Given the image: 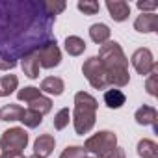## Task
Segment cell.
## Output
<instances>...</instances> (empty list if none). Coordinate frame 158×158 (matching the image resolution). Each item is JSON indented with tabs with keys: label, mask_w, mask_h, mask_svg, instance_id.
<instances>
[{
	"label": "cell",
	"mask_w": 158,
	"mask_h": 158,
	"mask_svg": "<svg viewBox=\"0 0 158 158\" xmlns=\"http://www.w3.org/2000/svg\"><path fill=\"white\" fill-rule=\"evenodd\" d=\"M136 149H138V154L141 158H158V145L152 139H147V138L139 139Z\"/></svg>",
	"instance_id": "cell-17"
},
{
	"label": "cell",
	"mask_w": 158,
	"mask_h": 158,
	"mask_svg": "<svg viewBox=\"0 0 158 158\" xmlns=\"http://www.w3.org/2000/svg\"><path fill=\"white\" fill-rule=\"evenodd\" d=\"M34 54H35V58H37V61H39V67H45V69H54V67H58L60 61H61V50H60L56 39L45 43V45H43L41 48H37Z\"/></svg>",
	"instance_id": "cell-7"
},
{
	"label": "cell",
	"mask_w": 158,
	"mask_h": 158,
	"mask_svg": "<svg viewBox=\"0 0 158 158\" xmlns=\"http://www.w3.org/2000/svg\"><path fill=\"white\" fill-rule=\"evenodd\" d=\"M110 28L104 24V23H97V24H91L89 26V37H91V41L93 43H97V45H104V43H108L110 41Z\"/></svg>",
	"instance_id": "cell-13"
},
{
	"label": "cell",
	"mask_w": 158,
	"mask_h": 158,
	"mask_svg": "<svg viewBox=\"0 0 158 158\" xmlns=\"http://www.w3.org/2000/svg\"><path fill=\"white\" fill-rule=\"evenodd\" d=\"M97 106H99L97 99L86 91H78L74 95V110H73L71 117H73V125H74L76 134L84 136L95 127Z\"/></svg>",
	"instance_id": "cell-3"
},
{
	"label": "cell",
	"mask_w": 158,
	"mask_h": 158,
	"mask_svg": "<svg viewBox=\"0 0 158 158\" xmlns=\"http://www.w3.org/2000/svg\"><path fill=\"white\" fill-rule=\"evenodd\" d=\"M54 147H56V139L52 134H41L35 141H34V154L41 156V158H47L54 152Z\"/></svg>",
	"instance_id": "cell-11"
},
{
	"label": "cell",
	"mask_w": 158,
	"mask_h": 158,
	"mask_svg": "<svg viewBox=\"0 0 158 158\" xmlns=\"http://www.w3.org/2000/svg\"><path fill=\"white\" fill-rule=\"evenodd\" d=\"M39 95H43V93L39 91V88H34V86H26V88H23V89L17 91V99L19 101H24V102H32Z\"/></svg>",
	"instance_id": "cell-23"
},
{
	"label": "cell",
	"mask_w": 158,
	"mask_h": 158,
	"mask_svg": "<svg viewBox=\"0 0 158 158\" xmlns=\"http://www.w3.org/2000/svg\"><path fill=\"white\" fill-rule=\"evenodd\" d=\"M54 21L45 0H0V60L17 65V60L56 39Z\"/></svg>",
	"instance_id": "cell-1"
},
{
	"label": "cell",
	"mask_w": 158,
	"mask_h": 158,
	"mask_svg": "<svg viewBox=\"0 0 158 158\" xmlns=\"http://www.w3.org/2000/svg\"><path fill=\"white\" fill-rule=\"evenodd\" d=\"M136 6H138V10H139L141 13H145V11L154 13V10H156V2H138Z\"/></svg>",
	"instance_id": "cell-29"
},
{
	"label": "cell",
	"mask_w": 158,
	"mask_h": 158,
	"mask_svg": "<svg viewBox=\"0 0 158 158\" xmlns=\"http://www.w3.org/2000/svg\"><path fill=\"white\" fill-rule=\"evenodd\" d=\"M156 74H158V65L147 74L149 78H147V82H145V89H147V93L152 95V97L156 95Z\"/></svg>",
	"instance_id": "cell-28"
},
{
	"label": "cell",
	"mask_w": 158,
	"mask_h": 158,
	"mask_svg": "<svg viewBox=\"0 0 158 158\" xmlns=\"http://www.w3.org/2000/svg\"><path fill=\"white\" fill-rule=\"evenodd\" d=\"M28 158H41V156H37V154H32V156H28Z\"/></svg>",
	"instance_id": "cell-33"
},
{
	"label": "cell",
	"mask_w": 158,
	"mask_h": 158,
	"mask_svg": "<svg viewBox=\"0 0 158 158\" xmlns=\"http://www.w3.org/2000/svg\"><path fill=\"white\" fill-rule=\"evenodd\" d=\"M106 10L110 11V17L115 23H123L130 15V4L125 2V0H114V2L108 0V2H106Z\"/></svg>",
	"instance_id": "cell-10"
},
{
	"label": "cell",
	"mask_w": 158,
	"mask_h": 158,
	"mask_svg": "<svg viewBox=\"0 0 158 158\" xmlns=\"http://www.w3.org/2000/svg\"><path fill=\"white\" fill-rule=\"evenodd\" d=\"M115 147H117V136L112 130H101V132L93 134L91 138H88L84 143L86 152H91L97 158H104Z\"/></svg>",
	"instance_id": "cell-4"
},
{
	"label": "cell",
	"mask_w": 158,
	"mask_h": 158,
	"mask_svg": "<svg viewBox=\"0 0 158 158\" xmlns=\"http://www.w3.org/2000/svg\"><path fill=\"white\" fill-rule=\"evenodd\" d=\"M106 71L108 76V86L114 88H125L130 82L128 74V58L125 56L121 45L117 41H108L101 45L99 56H97Z\"/></svg>",
	"instance_id": "cell-2"
},
{
	"label": "cell",
	"mask_w": 158,
	"mask_h": 158,
	"mask_svg": "<svg viewBox=\"0 0 158 158\" xmlns=\"http://www.w3.org/2000/svg\"><path fill=\"white\" fill-rule=\"evenodd\" d=\"M125 102H127V97H125V93H123L121 89L112 88V89H106V91H104V104H106L108 108L117 110V108H121Z\"/></svg>",
	"instance_id": "cell-15"
},
{
	"label": "cell",
	"mask_w": 158,
	"mask_h": 158,
	"mask_svg": "<svg viewBox=\"0 0 158 158\" xmlns=\"http://www.w3.org/2000/svg\"><path fill=\"white\" fill-rule=\"evenodd\" d=\"M134 119H136L138 125H143V127H145V125H152V127H154V132H158V127H156L158 112H156V108H152V106H149V104H143L141 108L136 110Z\"/></svg>",
	"instance_id": "cell-12"
},
{
	"label": "cell",
	"mask_w": 158,
	"mask_h": 158,
	"mask_svg": "<svg viewBox=\"0 0 158 158\" xmlns=\"http://www.w3.org/2000/svg\"><path fill=\"white\" fill-rule=\"evenodd\" d=\"M28 145V132L21 127H13L2 132L0 149L2 152H23Z\"/></svg>",
	"instance_id": "cell-5"
},
{
	"label": "cell",
	"mask_w": 158,
	"mask_h": 158,
	"mask_svg": "<svg viewBox=\"0 0 158 158\" xmlns=\"http://www.w3.org/2000/svg\"><path fill=\"white\" fill-rule=\"evenodd\" d=\"M134 30L139 34H152L158 32V15L156 13H141L134 21Z\"/></svg>",
	"instance_id": "cell-9"
},
{
	"label": "cell",
	"mask_w": 158,
	"mask_h": 158,
	"mask_svg": "<svg viewBox=\"0 0 158 158\" xmlns=\"http://www.w3.org/2000/svg\"><path fill=\"white\" fill-rule=\"evenodd\" d=\"M19 121H21L24 127H28V128H37V127L43 123V115L28 108V110H23L21 119H19Z\"/></svg>",
	"instance_id": "cell-21"
},
{
	"label": "cell",
	"mask_w": 158,
	"mask_h": 158,
	"mask_svg": "<svg viewBox=\"0 0 158 158\" xmlns=\"http://www.w3.org/2000/svg\"><path fill=\"white\" fill-rule=\"evenodd\" d=\"M71 121V112L69 108H61L56 115H54V128L56 130H63Z\"/></svg>",
	"instance_id": "cell-24"
},
{
	"label": "cell",
	"mask_w": 158,
	"mask_h": 158,
	"mask_svg": "<svg viewBox=\"0 0 158 158\" xmlns=\"http://www.w3.org/2000/svg\"><path fill=\"white\" fill-rule=\"evenodd\" d=\"M86 158H97V156H86Z\"/></svg>",
	"instance_id": "cell-34"
},
{
	"label": "cell",
	"mask_w": 158,
	"mask_h": 158,
	"mask_svg": "<svg viewBox=\"0 0 158 158\" xmlns=\"http://www.w3.org/2000/svg\"><path fill=\"white\" fill-rule=\"evenodd\" d=\"M104 158H127V154H125V149L115 147V149H114V151H110Z\"/></svg>",
	"instance_id": "cell-30"
},
{
	"label": "cell",
	"mask_w": 158,
	"mask_h": 158,
	"mask_svg": "<svg viewBox=\"0 0 158 158\" xmlns=\"http://www.w3.org/2000/svg\"><path fill=\"white\" fill-rule=\"evenodd\" d=\"M19 86V78L15 74H4L0 78V97H10Z\"/></svg>",
	"instance_id": "cell-19"
},
{
	"label": "cell",
	"mask_w": 158,
	"mask_h": 158,
	"mask_svg": "<svg viewBox=\"0 0 158 158\" xmlns=\"http://www.w3.org/2000/svg\"><path fill=\"white\" fill-rule=\"evenodd\" d=\"M82 73L86 76V80L95 88V89H104L108 86V76H106V71L101 63V60L97 56H91L84 61L82 65Z\"/></svg>",
	"instance_id": "cell-6"
},
{
	"label": "cell",
	"mask_w": 158,
	"mask_h": 158,
	"mask_svg": "<svg viewBox=\"0 0 158 158\" xmlns=\"http://www.w3.org/2000/svg\"><path fill=\"white\" fill-rule=\"evenodd\" d=\"M76 8L80 10L84 15H97L99 10H101V4L95 2V0H84V2H78Z\"/></svg>",
	"instance_id": "cell-25"
},
{
	"label": "cell",
	"mask_w": 158,
	"mask_h": 158,
	"mask_svg": "<svg viewBox=\"0 0 158 158\" xmlns=\"http://www.w3.org/2000/svg\"><path fill=\"white\" fill-rule=\"evenodd\" d=\"M30 106V110H34V112H37V114H41V115H45V114H48L50 110H52V101L48 99V97H45V95H39L37 99H34L32 102H28Z\"/></svg>",
	"instance_id": "cell-22"
},
{
	"label": "cell",
	"mask_w": 158,
	"mask_h": 158,
	"mask_svg": "<svg viewBox=\"0 0 158 158\" xmlns=\"http://www.w3.org/2000/svg\"><path fill=\"white\" fill-rule=\"evenodd\" d=\"M15 65H11V63H8V61H4V60H0V71H10V69H13Z\"/></svg>",
	"instance_id": "cell-32"
},
{
	"label": "cell",
	"mask_w": 158,
	"mask_h": 158,
	"mask_svg": "<svg viewBox=\"0 0 158 158\" xmlns=\"http://www.w3.org/2000/svg\"><path fill=\"white\" fill-rule=\"evenodd\" d=\"M24 108H21L19 104H6L2 110H0V121H19L21 119V114H23Z\"/></svg>",
	"instance_id": "cell-20"
},
{
	"label": "cell",
	"mask_w": 158,
	"mask_h": 158,
	"mask_svg": "<svg viewBox=\"0 0 158 158\" xmlns=\"http://www.w3.org/2000/svg\"><path fill=\"white\" fill-rule=\"evenodd\" d=\"M21 67H23L24 74L28 78H32V80H35L39 76V61H37L35 54H28V56L21 58Z\"/></svg>",
	"instance_id": "cell-16"
},
{
	"label": "cell",
	"mask_w": 158,
	"mask_h": 158,
	"mask_svg": "<svg viewBox=\"0 0 158 158\" xmlns=\"http://www.w3.org/2000/svg\"><path fill=\"white\" fill-rule=\"evenodd\" d=\"M60 158H86V149L80 145H71L65 147L63 152L60 154Z\"/></svg>",
	"instance_id": "cell-26"
},
{
	"label": "cell",
	"mask_w": 158,
	"mask_h": 158,
	"mask_svg": "<svg viewBox=\"0 0 158 158\" xmlns=\"http://www.w3.org/2000/svg\"><path fill=\"white\" fill-rule=\"evenodd\" d=\"M65 50L69 56H80L86 50V41L78 35H69L65 39Z\"/></svg>",
	"instance_id": "cell-18"
},
{
	"label": "cell",
	"mask_w": 158,
	"mask_h": 158,
	"mask_svg": "<svg viewBox=\"0 0 158 158\" xmlns=\"http://www.w3.org/2000/svg\"><path fill=\"white\" fill-rule=\"evenodd\" d=\"M0 158H26L23 152H2Z\"/></svg>",
	"instance_id": "cell-31"
},
{
	"label": "cell",
	"mask_w": 158,
	"mask_h": 158,
	"mask_svg": "<svg viewBox=\"0 0 158 158\" xmlns=\"http://www.w3.org/2000/svg\"><path fill=\"white\" fill-rule=\"evenodd\" d=\"M45 8H47L48 15L56 17V15H60V13L67 8V4L61 2V0H45Z\"/></svg>",
	"instance_id": "cell-27"
},
{
	"label": "cell",
	"mask_w": 158,
	"mask_h": 158,
	"mask_svg": "<svg viewBox=\"0 0 158 158\" xmlns=\"http://www.w3.org/2000/svg\"><path fill=\"white\" fill-rule=\"evenodd\" d=\"M130 61H132L136 73L141 74V76H147V74L156 67V61H154V58H152V52H151L149 48H145V47L138 48V50L132 54Z\"/></svg>",
	"instance_id": "cell-8"
},
{
	"label": "cell",
	"mask_w": 158,
	"mask_h": 158,
	"mask_svg": "<svg viewBox=\"0 0 158 158\" xmlns=\"http://www.w3.org/2000/svg\"><path fill=\"white\" fill-rule=\"evenodd\" d=\"M63 89H65V84H63L61 78H58V76H48V78H45V80L41 82V88H39V91H45V93L56 95V97L61 95Z\"/></svg>",
	"instance_id": "cell-14"
}]
</instances>
